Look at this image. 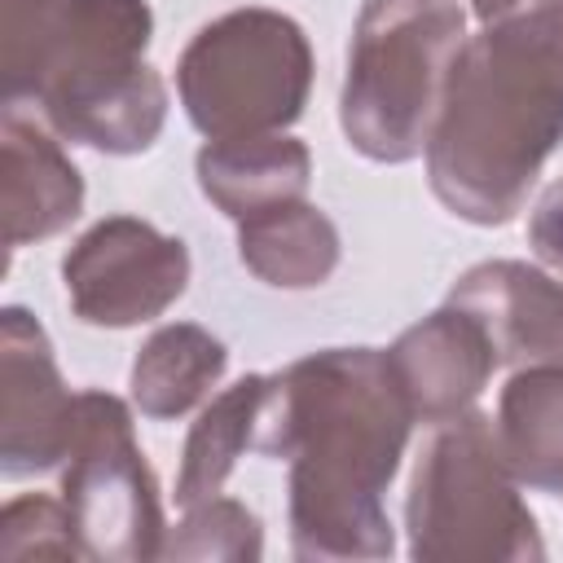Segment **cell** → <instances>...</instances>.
I'll list each match as a JSON object with an SVG mask.
<instances>
[{"instance_id":"cell-1","label":"cell","mask_w":563,"mask_h":563,"mask_svg":"<svg viewBox=\"0 0 563 563\" xmlns=\"http://www.w3.org/2000/svg\"><path fill=\"white\" fill-rule=\"evenodd\" d=\"M413 409L378 347H321L268 374L255 453L286 462L290 554L303 563L391 559L383 510Z\"/></svg>"},{"instance_id":"cell-2","label":"cell","mask_w":563,"mask_h":563,"mask_svg":"<svg viewBox=\"0 0 563 563\" xmlns=\"http://www.w3.org/2000/svg\"><path fill=\"white\" fill-rule=\"evenodd\" d=\"M563 141V0H523L457 48L427 141L431 194L466 224H510Z\"/></svg>"},{"instance_id":"cell-3","label":"cell","mask_w":563,"mask_h":563,"mask_svg":"<svg viewBox=\"0 0 563 563\" xmlns=\"http://www.w3.org/2000/svg\"><path fill=\"white\" fill-rule=\"evenodd\" d=\"M150 40V0H4V106H35L70 145L145 154L167 123Z\"/></svg>"},{"instance_id":"cell-4","label":"cell","mask_w":563,"mask_h":563,"mask_svg":"<svg viewBox=\"0 0 563 563\" xmlns=\"http://www.w3.org/2000/svg\"><path fill=\"white\" fill-rule=\"evenodd\" d=\"M466 44L457 0H365L352 26L339 128L369 163H409L427 154L444 79Z\"/></svg>"},{"instance_id":"cell-5","label":"cell","mask_w":563,"mask_h":563,"mask_svg":"<svg viewBox=\"0 0 563 563\" xmlns=\"http://www.w3.org/2000/svg\"><path fill=\"white\" fill-rule=\"evenodd\" d=\"M493 418L466 409L435 427L418 453L405 532L418 563H528L545 559L537 515L519 497Z\"/></svg>"},{"instance_id":"cell-6","label":"cell","mask_w":563,"mask_h":563,"mask_svg":"<svg viewBox=\"0 0 563 563\" xmlns=\"http://www.w3.org/2000/svg\"><path fill=\"white\" fill-rule=\"evenodd\" d=\"M176 92L207 141L286 132L312 92V44L282 9H229L176 57Z\"/></svg>"},{"instance_id":"cell-7","label":"cell","mask_w":563,"mask_h":563,"mask_svg":"<svg viewBox=\"0 0 563 563\" xmlns=\"http://www.w3.org/2000/svg\"><path fill=\"white\" fill-rule=\"evenodd\" d=\"M62 501L70 510L84 559H163L167 523L154 466L136 444L128 405L101 387L79 391L70 449L62 457Z\"/></svg>"},{"instance_id":"cell-8","label":"cell","mask_w":563,"mask_h":563,"mask_svg":"<svg viewBox=\"0 0 563 563\" xmlns=\"http://www.w3.org/2000/svg\"><path fill=\"white\" fill-rule=\"evenodd\" d=\"M62 286L84 325H145L185 295L189 246L141 216H106L62 255Z\"/></svg>"},{"instance_id":"cell-9","label":"cell","mask_w":563,"mask_h":563,"mask_svg":"<svg viewBox=\"0 0 563 563\" xmlns=\"http://www.w3.org/2000/svg\"><path fill=\"white\" fill-rule=\"evenodd\" d=\"M79 391L62 383L48 330L18 303L0 312V471L4 479L62 466Z\"/></svg>"},{"instance_id":"cell-10","label":"cell","mask_w":563,"mask_h":563,"mask_svg":"<svg viewBox=\"0 0 563 563\" xmlns=\"http://www.w3.org/2000/svg\"><path fill=\"white\" fill-rule=\"evenodd\" d=\"M387 365L413 418L440 427L479 400L497 369V352L466 308L444 303L396 334V343L387 347Z\"/></svg>"},{"instance_id":"cell-11","label":"cell","mask_w":563,"mask_h":563,"mask_svg":"<svg viewBox=\"0 0 563 563\" xmlns=\"http://www.w3.org/2000/svg\"><path fill=\"white\" fill-rule=\"evenodd\" d=\"M449 303L466 308L493 339L497 365H563V277L523 260L471 264Z\"/></svg>"},{"instance_id":"cell-12","label":"cell","mask_w":563,"mask_h":563,"mask_svg":"<svg viewBox=\"0 0 563 563\" xmlns=\"http://www.w3.org/2000/svg\"><path fill=\"white\" fill-rule=\"evenodd\" d=\"M4 172V242L9 251L57 238L84 211V176L48 128L4 106L0 114Z\"/></svg>"},{"instance_id":"cell-13","label":"cell","mask_w":563,"mask_h":563,"mask_svg":"<svg viewBox=\"0 0 563 563\" xmlns=\"http://www.w3.org/2000/svg\"><path fill=\"white\" fill-rule=\"evenodd\" d=\"M194 176H198L202 198L238 224L264 207L308 198L312 154L303 141H295L286 132L207 141L194 158Z\"/></svg>"},{"instance_id":"cell-14","label":"cell","mask_w":563,"mask_h":563,"mask_svg":"<svg viewBox=\"0 0 563 563\" xmlns=\"http://www.w3.org/2000/svg\"><path fill=\"white\" fill-rule=\"evenodd\" d=\"M343 255L334 220L308 198H290L238 220V260L273 290H317Z\"/></svg>"},{"instance_id":"cell-15","label":"cell","mask_w":563,"mask_h":563,"mask_svg":"<svg viewBox=\"0 0 563 563\" xmlns=\"http://www.w3.org/2000/svg\"><path fill=\"white\" fill-rule=\"evenodd\" d=\"M493 431L523 488L563 493V365L515 369L501 387Z\"/></svg>"},{"instance_id":"cell-16","label":"cell","mask_w":563,"mask_h":563,"mask_svg":"<svg viewBox=\"0 0 563 563\" xmlns=\"http://www.w3.org/2000/svg\"><path fill=\"white\" fill-rule=\"evenodd\" d=\"M224 365H229V347L198 321L158 325L136 347L128 374L132 405L154 422L185 418L194 405L211 396V387L224 378Z\"/></svg>"},{"instance_id":"cell-17","label":"cell","mask_w":563,"mask_h":563,"mask_svg":"<svg viewBox=\"0 0 563 563\" xmlns=\"http://www.w3.org/2000/svg\"><path fill=\"white\" fill-rule=\"evenodd\" d=\"M268 374H246L233 387H224L189 427L185 449H180V471H176V506L207 501L224 488L233 475L238 457L255 449V422H260V400H264Z\"/></svg>"},{"instance_id":"cell-18","label":"cell","mask_w":563,"mask_h":563,"mask_svg":"<svg viewBox=\"0 0 563 563\" xmlns=\"http://www.w3.org/2000/svg\"><path fill=\"white\" fill-rule=\"evenodd\" d=\"M264 554V528L255 510L238 497H207L185 506V519L167 528L163 559H220V563H251Z\"/></svg>"},{"instance_id":"cell-19","label":"cell","mask_w":563,"mask_h":563,"mask_svg":"<svg viewBox=\"0 0 563 563\" xmlns=\"http://www.w3.org/2000/svg\"><path fill=\"white\" fill-rule=\"evenodd\" d=\"M0 559L22 563V559H84L75 541V523L62 497L26 493L13 497L0 515Z\"/></svg>"},{"instance_id":"cell-20","label":"cell","mask_w":563,"mask_h":563,"mask_svg":"<svg viewBox=\"0 0 563 563\" xmlns=\"http://www.w3.org/2000/svg\"><path fill=\"white\" fill-rule=\"evenodd\" d=\"M528 246L541 260V268L563 277V180L545 185V194L537 198L528 216Z\"/></svg>"},{"instance_id":"cell-21","label":"cell","mask_w":563,"mask_h":563,"mask_svg":"<svg viewBox=\"0 0 563 563\" xmlns=\"http://www.w3.org/2000/svg\"><path fill=\"white\" fill-rule=\"evenodd\" d=\"M515 4H523V0H471V13H475L479 22H488V18H497V13L515 9Z\"/></svg>"}]
</instances>
